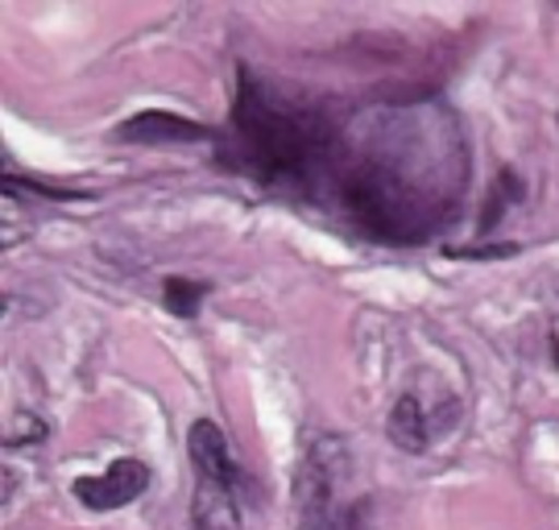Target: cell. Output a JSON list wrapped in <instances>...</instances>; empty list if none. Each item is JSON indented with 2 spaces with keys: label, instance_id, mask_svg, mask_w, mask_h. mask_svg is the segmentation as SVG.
Wrapping results in <instances>:
<instances>
[{
  "label": "cell",
  "instance_id": "1",
  "mask_svg": "<svg viewBox=\"0 0 559 530\" xmlns=\"http://www.w3.org/2000/svg\"><path fill=\"white\" fill-rule=\"evenodd\" d=\"M332 182L360 233L415 245L443 228L464 196L468 157L460 125L440 104L385 108L336 145Z\"/></svg>",
  "mask_w": 559,
  "mask_h": 530
},
{
  "label": "cell",
  "instance_id": "2",
  "mask_svg": "<svg viewBox=\"0 0 559 530\" xmlns=\"http://www.w3.org/2000/svg\"><path fill=\"white\" fill-rule=\"evenodd\" d=\"M233 120H237V157L265 182H286L307 191L332 175L340 138L328 129V120L302 104L270 96L249 67H240Z\"/></svg>",
  "mask_w": 559,
  "mask_h": 530
},
{
  "label": "cell",
  "instance_id": "3",
  "mask_svg": "<svg viewBox=\"0 0 559 530\" xmlns=\"http://www.w3.org/2000/svg\"><path fill=\"white\" fill-rule=\"evenodd\" d=\"M353 469V452L340 435H320L299 469L302 530H369V502L340 497Z\"/></svg>",
  "mask_w": 559,
  "mask_h": 530
},
{
  "label": "cell",
  "instance_id": "4",
  "mask_svg": "<svg viewBox=\"0 0 559 530\" xmlns=\"http://www.w3.org/2000/svg\"><path fill=\"white\" fill-rule=\"evenodd\" d=\"M145 490H150V464H141L138 456H120L100 476H80L71 485V493L87 510H120V506L138 502Z\"/></svg>",
  "mask_w": 559,
  "mask_h": 530
},
{
  "label": "cell",
  "instance_id": "5",
  "mask_svg": "<svg viewBox=\"0 0 559 530\" xmlns=\"http://www.w3.org/2000/svg\"><path fill=\"white\" fill-rule=\"evenodd\" d=\"M187 452H191V464L200 469V481H216V485L237 493L240 464H237V456H233V444H228V435H224L221 423L195 419L191 432H187Z\"/></svg>",
  "mask_w": 559,
  "mask_h": 530
},
{
  "label": "cell",
  "instance_id": "6",
  "mask_svg": "<svg viewBox=\"0 0 559 530\" xmlns=\"http://www.w3.org/2000/svg\"><path fill=\"white\" fill-rule=\"evenodd\" d=\"M431 432H436V423H431V414H427L419 393H402L399 402H394V411H390V419H385L390 444L402 448V452L419 456L431 448Z\"/></svg>",
  "mask_w": 559,
  "mask_h": 530
},
{
  "label": "cell",
  "instance_id": "7",
  "mask_svg": "<svg viewBox=\"0 0 559 530\" xmlns=\"http://www.w3.org/2000/svg\"><path fill=\"white\" fill-rule=\"evenodd\" d=\"M124 141H207L212 129H203L195 120H182L175 113H141V117L124 120L117 129Z\"/></svg>",
  "mask_w": 559,
  "mask_h": 530
},
{
  "label": "cell",
  "instance_id": "8",
  "mask_svg": "<svg viewBox=\"0 0 559 530\" xmlns=\"http://www.w3.org/2000/svg\"><path fill=\"white\" fill-rule=\"evenodd\" d=\"M191 527L195 530H240L237 493L216 485V481H200V490H195V497H191Z\"/></svg>",
  "mask_w": 559,
  "mask_h": 530
},
{
  "label": "cell",
  "instance_id": "9",
  "mask_svg": "<svg viewBox=\"0 0 559 530\" xmlns=\"http://www.w3.org/2000/svg\"><path fill=\"white\" fill-rule=\"evenodd\" d=\"M207 295V282H191V278H166L162 282V307L179 319H195Z\"/></svg>",
  "mask_w": 559,
  "mask_h": 530
},
{
  "label": "cell",
  "instance_id": "10",
  "mask_svg": "<svg viewBox=\"0 0 559 530\" xmlns=\"http://www.w3.org/2000/svg\"><path fill=\"white\" fill-rule=\"evenodd\" d=\"M452 257H514L519 254V245H477V249H448Z\"/></svg>",
  "mask_w": 559,
  "mask_h": 530
},
{
  "label": "cell",
  "instance_id": "11",
  "mask_svg": "<svg viewBox=\"0 0 559 530\" xmlns=\"http://www.w3.org/2000/svg\"><path fill=\"white\" fill-rule=\"evenodd\" d=\"M551 353H556V365H559V340H556V344H551Z\"/></svg>",
  "mask_w": 559,
  "mask_h": 530
}]
</instances>
